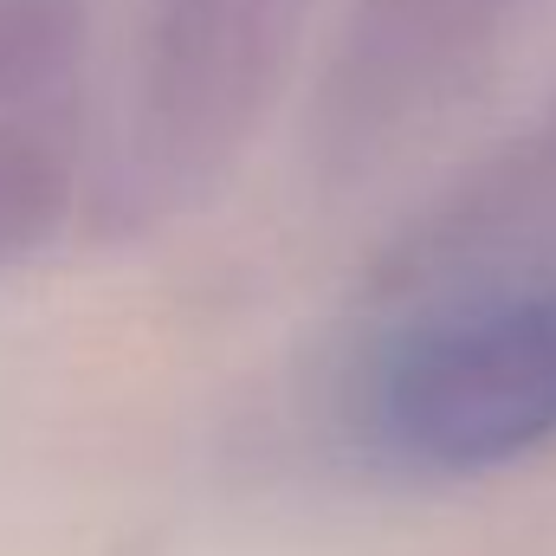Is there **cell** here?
I'll use <instances>...</instances> for the list:
<instances>
[{
	"mask_svg": "<svg viewBox=\"0 0 556 556\" xmlns=\"http://www.w3.org/2000/svg\"><path fill=\"white\" fill-rule=\"evenodd\" d=\"M291 13L298 0H142L130 104L98 175V220L111 233L214 194L273 98Z\"/></svg>",
	"mask_w": 556,
	"mask_h": 556,
	"instance_id": "2",
	"label": "cell"
},
{
	"mask_svg": "<svg viewBox=\"0 0 556 556\" xmlns=\"http://www.w3.org/2000/svg\"><path fill=\"white\" fill-rule=\"evenodd\" d=\"M544 0H356L317 91V142L363 168L459 104Z\"/></svg>",
	"mask_w": 556,
	"mask_h": 556,
	"instance_id": "3",
	"label": "cell"
},
{
	"mask_svg": "<svg viewBox=\"0 0 556 556\" xmlns=\"http://www.w3.org/2000/svg\"><path fill=\"white\" fill-rule=\"evenodd\" d=\"M85 59V0H0V117L59 111Z\"/></svg>",
	"mask_w": 556,
	"mask_h": 556,
	"instance_id": "4",
	"label": "cell"
},
{
	"mask_svg": "<svg viewBox=\"0 0 556 556\" xmlns=\"http://www.w3.org/2000/svg\"><path fill=\"white\" fill-rule=\"evenodd\" d=\"M356 433L420 479H479L556 446V278L427 304L356 376Z\"/></svg>",
	"mask_w": 556,
	"mask_h": 556,
	"instance_id": "1",
	"label": "cell"
}]
</instances>
